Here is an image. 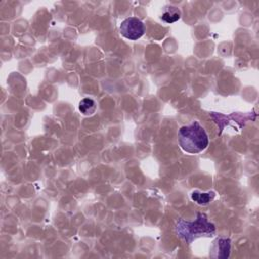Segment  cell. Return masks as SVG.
I'll use <instances>...</instances> for the list:
<instances>
[{
  "label": "cell",
  "instance_id": "8992f818",
  "mask_svg": "<svg viewBox=\"0 0 259 259\" xmlns=\"http://www.w3.org/2000/svg\"><path fill=\"white\" fill-rule=\"evenodd\" d=\"M79 110L83 115H92L96 110V102L91 98H83L79 102Z\"/></svg>",
  "mask_w": 259,
  "mask_h": 259
},
{
  "label": "cell",
  "instance_id": "7a4b0ae2",
  "mask_svg": "<svg viewBox=\"0 0 259 259\" xmlns=\"http://www.w3.org/2000/svg\"><path fill=\"white\" fill-rule=\"evenodd\" d=\"M214 232V225L208 222L207 217L204 213L200 212L197 213V218L194 222L179 220L176 224L177 235L187 244H191L193 240L202 236H212Z\"/></svg>",
  "mask_w": 259,
  "mask_h": 259
},
{
  "label": "cell",
  "instance_id": "277c9868",
  "mask_svg": "<svg viewBox=\"0 0 259 259\" xmlns=\"http://www.w3.org/2000/svg\"><path fill=\"white\" fill-rule=\"evenodd\" d=\"M231 250V240L227 238H218L213 241L210 248V257L228 258Z\"/></svg>",
  "mask_w": 259,
  "mask_h": 259
},
{
  "label": "cell",
  "instance_id": "5b68a950",
  "mask_svg": "<svg viewBox=\"0 0 259 259\" xmlns=\"http://www.w3.org/2000/svg\"><path fill=\"white\" fill-rule=\"evenodd\" d=\"M161 19L166 23H173L180 19L181 17V11L178 7L173 5H166L162 9Z\"/></svg>",
  "mask_w": 259,
  "mask_h": 259
},
{
  "label": "cell",
  "instance_id": "52a82bcc",
  "mask_svg": "<svg viewBox=\"0 0 259 259\" xmlns=\"http://www.w3.org/2000/svg\"><path fill=\"white\" fill-rule=\"evenodd\" d=\"M214 192L208 191V192H199V191H193L191 193V198L194 200L197 204H207L210 202L214 197Z\"/></svg>",
  "mask_w": 259,
  "mask_h": 259
},
{
  "label": "cell",
  "instance_id": "6da1fadb",
  "mask_svg": "<svg viewBox=\"0 0 259 259\" xmlns=\"http://www.w3.org/2000/svg\"><path fill=\"white\" fill-rule=\"evenodd\" d=\"M178 143L184 152L197 154L208 146V136L198 121H193L179 128Z\"/></svg>",
  "mask_w": 259,
  "mask_h": 259
},
{
  "label": "cell",
  "instance_id": "3957f363",
  "mask_svg": "<svg viewBox=\"0 0 259 259\" xmlns=\"http://www.w3.org/2000/svg\"><path fill=\"white\" fill-rule=\"evenodd\" d=\"M119 30L122 36L130 40H137L145 33V24L137 17H127L121 21Z\"/></svg>",
  "mask_w": 259,
  "mask_h": 259
}]
</instances>
